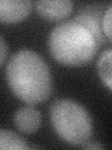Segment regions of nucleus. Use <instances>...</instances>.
<instances>
[{"instance_id": "obj_11", "label": "nucleus", "mask_w": 112, "mask_h": 150, "mask_svg": "<svg viewBox=\"0 0 112 150\" xmlns=\"http://www.w3.org/2000/svg\"><path fill=\"white\" fill-rule=\"evenodd\" d=\"M83 147L87 149H102L103 148V146H101L100 144H93V143L89 144L88 145H84Z\"/></svg>"}, {"instance_id": "obj_8", "label": "nucleus", "mask_w": 112, "mask_h": 150, "mask_svg": "<svg viewBox=\"0 0 112 150\" xmlns=\"http://www.w3.org/2000/svg\"><path fill=\"white\" fill-rule=\"evenodd\" d=\"M0 149L1 150H24L28 149L25 141L13 131L1 129L0 131Z\"/></svg>"}, {"instance_id": "obj_2", "label": "nucleus", "mask_w": 112, "mask_h": 150, "mask_svg": "<svg viewBox=\"0 0 112 150\" xmlns=\"http://www.w3.org/2000/svg\"><path fill=\"white\" fill-rule=\"evenodd\" d=\"M6 77L12 93L27 104H38L50 95L48 66L34 51L23 49L13 54L7 66Z\"/></svg>"}, {"instance_id": "obj_1", "label": "nucleus", "mask_w": 112, "mask_h": 150, "mask_svg": "<svg viewBox=\"0 0 112 150\" xmlns=\"http://www.w3.org/2000/svg\"><path fill=\"white\" fill-rule=\"evenodd\" d=\"M101 40L99 20L92 12L85 11L56 25L50 34L48 45L57 62L81 66L94 57Z\"/></svg>"}, {"instance_id": "obj_7", "label": "nucleus", "mask_w": 112, "mask_h": 150, "mask_svg": "<svg viewBox=\"0 0 112 150\" xmlns=\"http://www.w3.org/2000/svg\"><path fill=\"white\" fill-rule=\"evenodd\" d=\"M97 69L103 83L112 91V49L102 53L97 62Z\"/></svg>"}, {"instance_id": "obj_4", "label": "nucleus", "mask_w": 112, "mask_h": 150, "mask_svg": "<svg viewBox=\"0 0 112 150\" xmlns=\"http://www.w3.org/2000/svg\"><path fill=\"white\" fill-rule=\"evenodd\" d=\"M33 3L26 0H1L0 21L2 23H16L28 16Z\"/></svg>"}, {"instance_id": "obj_6", "label": "nucleus", "mask_w": 112, "mask_h": 150, "mask_svg": "<svg viewBox=\"0 0 112 150\" xmlns=\"http://www.w3.org/2000/svg\"><path fill=\"white\" fill-rule=\"evenodd\" d=\"M16 128L22 133L31 134L39 129L41 124L40 112L31 106L20 108L13 116Z\"/></svg>"}, {"instance_id": "obj_3", "label": "nucleus", "mask_w": 112, "mask_h": 150, "mask_svg": "<svg viewBox=\"0 0 112 150\" xmlns=\"http://www.w3.org/2000/svg\"><path fill=\"white\" fill-rule=\"evenodd\" d=\"M50 118L56 134L69 144L84 145L92 137L90 115L82 105L72 100H55L50 106Z\"/></svg>"}, {"instance_id": "obj_10", "label": "nucleus", "mask_w": 112, "mask_h": 150, "mask_svg": "<svg viewBox=\"0 0 112 150\" xmlns=\"http://www.w3.org/2000/svg\"><path fill=\"white\" fill-rule=\"evenodd\" d=\"M0 54H1V66L4 65L5 62V58H6V54H7V47H6V42L4 40L3 36L0 38Z\"/></svg>"}, {"instance_id": "obj_9", "label": "nucleus", "mask_w": 112, "mask_h": 150, "mask_svg": "<svg viewBox=\"0 0 112 150\" xmlns=\"http://www.w3.org/2000/svg\"><path fill=\"white\" fill-rule=\"evenodd\" d=\"M102 28L106 37L112 41V5L104 14L102 20Z\"/></svg>"}, {"instance_id": "obj_5", "label": "nucleus", "mask_w": 112, "mask_h": 150, "mask_svg": "<svg viewBox=\"0 0 112 150\" xmlns=\"http://www.w3.org/2000/svg\"><path fill=\"white\" fill-rule=\"evenodd\" d=\"M73 3L69 0H42L36 2L39 16L48 21H59L67 17L72 11Z\"/></svg>"}]
</instances>
